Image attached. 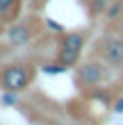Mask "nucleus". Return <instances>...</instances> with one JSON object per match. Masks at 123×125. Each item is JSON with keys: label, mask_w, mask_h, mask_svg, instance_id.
<instances>
[{"label": "nucleus", "mask_w": 123, "mask_h": 125, "mask_svg": "<svg viewBox=\"0 0 123 125\" xmlns=\"http://www.w3.org/2000/svg\"><path fill=\"white\" fill-rule=\"evenodd\" d=\"M80 125H91V123H80Z\"/></svg>", "instance_id": "2eb2a0df"}, {"label": "nucleus", "mask_w": 123, "mask_h": 125, "mask_svg": "<svg viewBox=\"0 0 123 125\" xmlns=\"http://www.w3.org/2000/svg\"><path fill=\"white\" fill-rule=\"evenodd\" d=\"M87 43V34L84 32H62L59 34V48H57V62L66 68L80 64L82 50Z\"/></svg>", "instance_id": "39448f33"}, {"label": "nucleus", "mask_w": 123, "mask_h": 125, "mask_svg": "<svg viewBox=\"0 0 123 125\" xmlns=\"http://www.w3.org/2000/svg\"><path fill=\"white\" fill-rule=\"evenodd\" d=\"M41 32V23L37 16L23 18V21H11L5 30V41L9 48H25L27 43L34 41V36Z\"/></svg>", "instance_id": "20e7f679"}, {"label": "nucleus", "mask_w": 123, "mask_h": 125, "mask_svg": "<svg viewBox=\"0 0 123 125\" xmlns=\"http://www.w3.org/2000/svg\"><path fill=\"white\" fill-rule=\"evenodd\" d=\"M34 73H37L34 64H27V62L7 64L0 68V89L21 93L34 82Z\"/></svg>", "instance_id": "f257e3e1"}, {"label": "nucleus", "mask_w": 123, "mask_h": 125, "mask_svg": "<svg viewBox=\"0 0 123 125\" xmlns=\"http://www.w3.org/2000/svg\"><path fill=\"white\" fill-rule=\"evenodd\" d=\"M46 25H48V27H53V30H55L57 34H62V32H64V27H62L59 23H55V21H50V18L46 21Z\"/></svg>", "instance_id": "f8f14e48"}, {"label": "nucleus", "mask_w": 123, "mask_h": 125, "mask_svg": "<svg viewBox=\"0 0 123 125\" xmlns=\"http://www.w3.org/2000/svg\"><path fill=\"white\" fill-rule=\"evenodd\" d=\"M93 57L103 59L114 71H123V32H105L93 46Z\"/></svg>", "instance_id": "f03ea898"}, {"label": "nucleus", "mask_w": 123, "mask_h": 125, "mask_svg": "<svg viewBox=\"0 0 123 125\" xmlns=\"http://www.w3.org/2000/svg\"><path fill=\"white\" fill-rule=\"evenodd\" d=\"M41 71L48 73V75H62V73H66L68 68H66V66H62L59 62H53V64H43Z\"/></svg>", "instance_id": "1a4fd4ad"}, {"label": "nucleus", "mask_w": 123, "mask_h": 125, "mask_svg": "<svg viewBox=\"0 0 123 125\" xmlns=\"http://www.w3.org/2000/svg\"><path fill=\"white\" fill-rule=\"evenodd\" d=\"M112 102H114V105H112L114 114H123V95H119V98H114Z\"/></svg>", "instance_id": "9b49d317"}, {"label": "nucleus", "mask_w": 123, "mask_h": 125, "mask_svg": "<svg viewBox=\"0 0 123 125\" xmlns=\"http://www.w3.org/2000/svg\"><path fill=\"white\" fill-rule=\"evenodd\" d=\"M21 11V0H0V23L9 25L11 21L18 18Z\"/></svg>", "instance_id": "423d86ee"}, {"label": "nucleus", "mask_w": 123, "mask_h": 125, "mask_svg": "<svg viewBox=\"0 0 123 125\" xmlns=\"http://www.w3.org/2000/svg\"><path fill=\"white\" fill-rule=\"evenodd\" d=\"M121 14H123V0H110V5H107V9H105V21H107V25H116L119 23V18H121Z\"/></svg>", "instance_id": "0eeeda50"}, {"label": "nucleus", "mask_w": 123, "mask_h": 125, "mask_svg": "<svg viewBox=\"0 0 123 125\" xmlns=\"http://www.w3.org/2000/svg\"><path fill=\"white\" fill-rule=\"evenodd\" d=\"M107 75H110V66L103 59L93 57V59L84 62V64H78V68H75V86L80 91L98 89V86H103Z\"/></svg>", "instance_id": "7ed1b4c3"}, {"label": "nucleus", "mask_w": 123, "mask_h": 125, "mask_svg": "<svg viewBox=\"0 0 123 125\" xmlns=\"http://www.w3.org/2000/svg\"><path fill=\"white\" fill-rule=\"evenodd\" d=\"M16 102H18V93L16 91H5L0 95V105H5V107H14Z\"/></svg>", "instance_id": "9d476101"}, {"label": "nucleus", "mask_w": 123, "mask_h": 125, "mask_svg": "<svg viewBox=\"0 0 123 125\" xmlns=\"http://www.w3.org/2000/svg\"><path fill=\"white\" fill-rule=\"evenodd\" d=\"M107 5H110V0H87V7H89V16H100V14H105Z\"/></svg>", "instance_id": "6e6552de"}, {"label": "nucleus", "mask_w": 123, "mask_h": 125, "mask_svg": "<svg viewBox=\"0 0 123 125\" xmlns=\"http://www.w3.org/2000/svg\"><path fill=\"white\" fill-rule=\"evenodd\" d=\"M116 30L123 32V14H121V18H119V23H116Z\"/></svg>", "instance_id": "4468645a"}, {"label": "nucleus", "mask_w": 123, "mask_h": 125, "mask_svg": "<svg viewBox=\"0 0 123 125\" xmlns=\"http://www.w3.org/2000/svg\"><path fill=\"white\" fill-rule=\"evenodd\" d=\"M27 2H30V5L34 7V9H39V7H43V5L48 2V0H27Z\"/></svg>", "instance_id": "ddd939ff"}]
</instances>
